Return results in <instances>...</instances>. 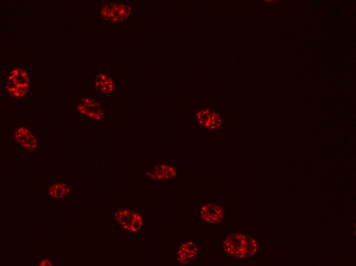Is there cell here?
Returning a JSON list of instances; mask_svg holds the SVG:
<instances>
[{"label":"cell","instance_id":"obj_1","mask_svg":"<svg viewBox=\"0 0 356 266\" xmlns=\"http://www.w3.org/2000/svg\"><path fill=\"white\" fill-rule=\"evenodd\" d=\"M223 250L229 256L246 258L254 255L258 249L256 241L248 235L234 233L228 235L223 242Z\"/></svg>","mask_w":356,"mask_h":266},{"label":"cell","instance_id":"obj_2","mask_svg":"<svg viewBox=\"0 0 356 266\" xmlns=\"http://www.w3.org/2000/svg\"><path fill=\"white\" fill-rule=\"evenodd\" d=\"M29 85V78L26 71L20 68H17L10 72L5 87L11 96L21 98L28 92Z\"/></svg>","mask_w":356,"mask_h":266},{"label":"cell","instance_id":"obj_3","mask_svg":"<svg viewBox=\"0 0 356 266\" xmlns=\"http://www.w3.org/2000/svg\"><path fill=\"white\" fill-rule=\"evenodd\" d=\"M116 219L122 228L129 231L137 232L142 226V219L139 213L127 209L118 211Z\"/></svg>","mask_w":356,"mask_h":266},{"label":"cell","instance_id":"obj_4","mask_svg":"<svg viewBox=\"0 0 356 266\" xmlns=\"http://www.w3.org/2000/svg\"><path fill=\"white\" fill-rule=\"evenodd\" d=\"M101 14L103 17L111 22L122 21L129 16L130 9L125 5L113 4L104 6Z\"/></svg>","mask_w":356,"mask_h":266},{"label":"cell","instance_id":"obj_5","mask_svg":"<svg viewBox=\"0 0 356 266\" xmlns=\"http://www.w3.org/2000/svg\"><path fill=\"white\" fill-rule=\"evenodd\" d=\"M225 214L224 208L214 203L204 205L199 210V215L202 219L212 225H216L221 221Z\"/></svg>","mask_w":356,"mask_h":266},{"label":"cell","instance_id":"obj_6","mask_svg":"<svg viewBox=\"0 0 356 266\" xmlns=\"http://www.w3.org/2000/svg\"><path fill=\"white\" fill-rule=\"evenodd\" d=\"M14 138L21 147L29 151L34 150L37 147L35 138L31 131L26 127H17L15 130Z\"/></svg>","mask_w":356,"mask_h":266},{"label":"cell","instance_id":"obj_7","mask_svg":"<svg viewBox=\"0 0 356 266\" xmlns=\"http://www.w3.org/2000/svg\"><path fill=\"white\" fill-rule=\"evenodd\" d=\"M78 109L82 114L95 120H100L103 116L101 107L94 100L82 99Z\"/></svg>","mask_w":356,"mask_h":266},{"label":"cell","instance_id":"obj_8","mask_svg":"<svg viewBox=\"0 0 356 266\" xmlns=\"http://www.w3.org/2000/svg\"><path fill=\"white\" fill-rule=\"evenodd\" d=\"M197 120L201 126L212 129L217 128L221 122L219 116L209 109L200 112L197 115Z\"/></svg>","mask_w":356,"mask_h":266},{"label":"cell","instance_id":"obj_9","mask_svg":"<svg viewBox=\"0 0 356 266\" xmlns=\"http://www.w3.org/2000/svg\"><path fill=\"white\" fill-rule=\"evenodd\" d=\"M198 248L196 245L192 241L183 243L177 250L176 255L180 263H186L194 258L197 255Z\"/></svg>","mask_w":356,"mask_h":266},{"label":"cell","instance_id":"obj_10","mask_svg":"<svg viewBox=\"0 0 356 266\" xmlns=\"http://www.w3.org/2000/svg\"><path fill=\"white\" fill-rule=\"evenodd\" d=\"M175 170L171 166L160 164L154 167L151 176L157 180L170 179L175 175Z\"/></svg>","mask_w":356,"mask_h":266},{"label":"cell","instance_id":"obj_11","mask_svg":"<svg viewBox=\"0 0 356 266\" xmlns=\"http://www.w3.org/2000/svg\"><path fill=\"white\" fill-rule=\"evenodd\" d=\"M97 88L103 93L109 94L114 90L113 79L107 75L102 74L98 75L95 80Z\"/></svg>","mask_w":356,"mask_h":266},{"label":"cell","instance_id":"obj_12","mask_svg":"<svg viewBox=\"0 0 356 266\" xmlns=\"http://www.w3.org/2000/svg\"><path fill=\"white\" fill-rule=\"evenodd\" d=\"M70 191V189L65 183L57 182L49 188L48 194L54 199L59 200L69 194Z\"/></svg>","mask_w":356,"mask_h":266},{"label":"cell","instance_id":"obj_13","mask_svg":"<svg viewBox=\"0 0 356 266\" xmlns=\"http://www.w3.org/2000/svg\"><path fill=\"white\" fill-rule=\"evenodd\" d=\"M39 265H51V261L49 259H43L39 263Z\"/></svg>","mask_w":356,"mask_h":266}]
</instances>
